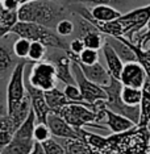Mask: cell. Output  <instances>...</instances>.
Here are the masks:
<instances>
[{
  "label": "cell",
  "mask_w": 150,
  "mask_h": 154,
  "mask_svg": "<svg viewBox=\"0 0 150 154\" xmlns=\"http://www.w3.org/2000/svg\"><path fill=\"white\" fill-rule=\"evenodd\" d=\"M17 15L20 21L36 23L47 28H55L58 21L65 19L66 9L55 0H33L20 5Z\"/></svg>",
  "instance_id": "obj_1"
},
{
  "label": "cell",
  "mask_w": 150,
  "mask_h": 154,
  "mask_svg": "<svg viewBox=\"0 0 150 154\" xmlns=\"http://www.w3.org/2000/svg\"><path fill=\"white\" fill-rule=\"evenodd\" d=\"M11 34L28 38L29 41H40L46 48L61 49L65 51L69 50V45L66 44L63 37H61L55 30H53V28H47L45 25H41V24L19 20L11 29Z\"/></svg>",
  "instance_id": "obj_2"
},
{
  "label": "cell",
  "mask_w": 150,
  "mask_h": 154,
  "mask_svg": "<svg viewBox=\"0 0 150 154\" xmlns=\"http://www.w3.org/2000/svg\"><path fill=\"white\" fill-rule=\"evenodd\" d=\"M97 109H99V101L95 104H88L86 101H78V103L71 101V103L66 104L58 115L75 129L91 127L106 131L108 128L102 124H96Z\"/></svg>",
  "instance_id": "obj_3"
},
{
  "label": "cell",
  "mask_w": 150,
  "mask_h": 154,
  "mask_svg": "<svg viewBox=\"0 0 150 154\" xmlns=\"http://www.w3.org/2000/svg\"><path fill=\"white\" fill-rule=\"evenodd\" d=\"M25 67L26 61L20 59L15 65L11 71L8 85L5 88V97H7V113L11 115L13 111L19 107V104L26 96L25 85H24V76H25Z\"/></svg>",
  "instance_id": "obj_4"
},
{
  "label": "cell",
  "mask_w": 150,
  "mask_h": 154,
  "mask_svg": "<svg viewBox=\"0 0 150 154\" xmlns=\"http://www.w3.org/2000/svg\"><path fill=\"white\" fill-rule=\"evenodd\" d=\"M25 79L36 88L49 91L54 88L55 83H57L55 66L53 62L44 61V59L40 62H34L29 74H25Z\"/></svg>",
  "instance_id": "obj_5"
},
{
  "label": "cell",
  "mask_w": 150,
  "mask_h": 154,
  "mask_svg": "<svg viewBox=\"0 0 150 154\" xmlns=\"http://www.w3.org/2000/svg\"><path fill=\"white\" fill-rule=\"evenodd\" d=\"M71 70L75 78V83L82 94L83 101H86L88 104H95L99 100L107 99V94L103 87L87 79L84 74H83L82 69L79 67L78 62L74 61V59H71Z\"/></svg>",
  "instance_id": "obj_6"
},
{
  "label": "cell",
  "mask_w": 150,
  "mask_h": 154,
  "mask_svg": "<svg viewBox=\"0 0 150 154\" xmlns=\"http://www.w3.org/2000/svg\"><path fill=\"white\" fill-rule=\"evenodd\" d=\"M46 125L50 129L53 137L57 138H81L79 131L72 128L66 120H63L58 113H50L46 117Z\"/></svg>",
  "instance_id": "obj_7"
},
{
  "label": "cell",
  "mask_w": 150,
  "mask_h": 154,
  "mask_svg": "<svg viewBox=\"0 0 150 154\" xmlns=\"http://www.w3.org/2000/svg\"><path fill=\"white\" fill-rule=\"evenodd\" d=\"M146 79V71L137 61L127 62L124 63L123 71L120 75V82L123 86L136 87V88H142Z\"/></svg>",
  "instance_id": "obj_8"
},
{
  "label": "cell",
  "mask_w": 150,
  "mask_h": 154,
  "mask_svg": "<svg viewBox=\"0 0 150 154\" xmlns=\"http://www.w3.org/2000/svg\"><path fill=\"white\" fill-rule=\"evenodd\" d=\"M78 65H79V67L82 69L83 74H84V76L88 80H91V82L96 83V85H99L102 87L107 86L108 83H109L111 74H109V71L100 63V61L96 62V63H93V65H83L81 62H78Z\"/></svg>",
  "instance_id": "obj_9"
},
{
  "label": "cell",
  "mask_w": 150,
  "mask_h": 154,
  "mask_svg": "<svg viewBox=\"0 0 150 154\" xmlns=\"http://www.w3.org/2000/svg\"><path fill=\"white\" fill-rule=\"evenodd\" d=\"M106 117H107V127L115 134H121V133H127L132 129H134L137 125L133 121L120 113L108 109L106 108Z\"/></svg>",
  "instance_id": "obj_10"
},
{
  "label": "cell",
  "mask_w": 150,
  "mask_h": 154,
  "mask_svg": "<svg viewBox=\"0 0 150 154\" xmlns=\"http://www.w3.org/2000/svg\"><path fill=\"white\" fill-rule=\"evenodd\" d=\"M102 50H103L104 58H106L107 70L109 71L111 76H113V78H116V79H120L121 71H123V67H124V62L121 61L120 57L117 55V53L113 50V48L111 46L107 41L104 42Z\"/></svg>",
  "instance_id": "obj_11"
},
{
  "label": "cell",
  "mask_w": 150,
  "mask_h": 154,
  "mask_svg": "<svg viewBox=\"0 0 150 154\" xmlns=\"http://www.w3.org/2000/svg\"><path fill=\"white\" fill-rule=\"evenodd\" d=\"M53 63L55 66V72H57L58 80H61L63 85H76L71 70V58L69 55H61Z\"/></svg>",
  "instance_id": "obj_12"
},
{
  "label": "cell",
  "mask_w": 150,
  "mask_h": 154,
  "mask_svg": "<svg viewBox=\"0 0 150 154\" xmlns=\"http://www.w3.org/2000/svg\"><path fill=\"white\" fill-rule=\"evenodd\" d=\"M106 41L113 48V50L117 53V55L120 57V59L124 62V63L137 61L136 54L133 53V50L130 49V46L127 44L125 37H108Z\"/></svg>",
  "instance_id": "obj_13"
},
{
  "label": "cell",
  "mask_w": 150,
  "mask_h": 154,
  "mask_svg": "<svg viewBox=\"0 0 150 154\" xmlns=\"http://www.w3.org/2000/svg\"><path fill=\"white\" fill-rule=\"evenodd\" d=\"M44 96H45V100H46L49 109H50V112H53V113H59L66 104L71 103L66 97L63 91L58 90L57 87H54V88H51L49 91H44Z\"/></svg>",
  "instance_id": "obj_14"
},
{
  "label": "cell",
  "mask_w": 150,
  "mask_h": 154,
  "mask_svg": "<svg viewBox=\"0 0 150 154\" xmlns=\"http://www.w3.org/2000/svg\"><path fill=\"white\" fill-rule=\"evenodd\" d=\"M90 12H91V17L97 23H108L121 16L120 11H117L116 8H113L112 5H108V4L93 5L90 9Z\"/></svg>",
  "instance_id": "obj_15"
},
{
  "label": "cell",
  "mask_w": 150,
  "mask_h": 154,
  "mask_svg": "<svg viewBox=\"0 0 150 154\" xmlns=\"http://www.w3.org/2000/svg\"><path fill=\"white\" fill-rule=\"evenodd\" d=\"M19 21L17 11H7L2 8L0 11V40L5 38L11 33V29L15 26V24Z\"/></svg>",
  "instance_id": "obj_16"
},
{
  "label": "cell",
  "mask_w": 150,
  "mask_h": 154,
  "mask_svg": "<svg viewBox=\"0 0 150 154\" xmlns=\"http://www.w3.org/2000/svg\"><path fill=\"white\" fill-rule=\"evenodd\" d=\"M34 141H28V140H19L13 138L9 141L8 145L2 148L0 154H29L33 148Z\"/></svg>",
  "instance_id": "obj_17"
},
{
  "label": "cell",
  "mask_w": 150,
  "mask_h": 154,
  "mask_svg": "<svg viewBox=\"0 0 150 154\" xmlns=\"http://www.w3.org/2000/svg\"><path fill=\"white\" fill-rule=\"evenodd\" d=\"M65 154H92L90 148L82 138H63Z\"/></svg>",
  "instance_id": "obj_18"
},
{
  "label": "cell",
  "mask_w": 150,
  "mask_h": 154,
  "mask_svg": "<svg viewBox=\"0 0 150 154\" xmlns=\"http://www.w3.org/2000/svg\"><path fill=\"white\" fill-rule=\"evenodd\" d=\"M15 131L16 128L13 125L12 119L8 115H2L0 116V148H4L5 145H8Z\"/></svg>",
  "instance_id": "obj_19"
},
{
  "label": "cell",
  "mask_w": 150,
  "mask_h": 154,
  "mask_svg": "<svg viewBox=\"0 0 150 154\" xmlns=\"http://www.w3.org/2000/svg\"><path fill=\"white\" fill-rule=\"evenodd\" d=\"M150 124V91L142 88V99L139 103V121L138 128H149Z\"/></svg>",
  "instance_id": "obj_20"
},
{
  "label": "cell",
  "mask_w": 150,
  "mask_h": 154,
  "mask_svg": "<svg viewBox=\"0 0 150 154\" xmlns=\"http://www.w3.org/2000/svg\"><path fill=\"white\" fill-rule=\"evenodd\" d=\"M16 63L17 62L13 58L12 51L4 44H2V40H0V78H3L9 70L15 67Z\"/></svg>",
  "instance_id": "obj_21"
},
{
  "label": "cell",
  "mask_w": 150,
  "mask_h": 154,
  "mask_svg": "<svg viewBox=\"0 0 150 154\" xmlns=\"http://www.w3.org/2000/svg\"><path fill=\"white\" fill-rule=\"evenodd\" d=\"M30 109H32V106H30V99H29V96L26 95V96L23 99L21 103L19 104V107H17L11 115H8V116L12 119L13 125H15L16 129L19 128L20 124H21V122L26 119V116L29 115Z\"/></svg>",
  "instance_id": "obj_22"
},
{
  "label": "cell",
  "mask_w": 150,
  "mask_h": 154,
  "mask_svg": "<svg viewBox=\"0 0 150 154\" xmlns=\"http://www.w3.org/2000/svg\"><path fill=\"white\" fill-rule=\"evenodd\" d=\"M125 40H127V44L130 46V49L133 50V53L136 54L137 62L146 71V76H150V49H142L137 46L134 42L129 41L128 38H125Z\"/></svg>",
  "instance_id": "obj_23"
},
{
  "label": "cell",
  "mask_w": 150,
  "mask_h": 154,
  "mask_svg": "<svg viewBox=\"0 0 150 154\" xmlns=\"http://www.w3.org/2000/svg\"><path fill=\"white\" fill-rule=\"evenodd\" d=\"M121 100L127 106H139L142 99V88H136V87L123 86L121 88Z\"/></svg>",
  "instance_id": "obj_24"
},
{
  "label": "cell",
  "mask_w": 150,
  "mask_h": 154,
  "mask_svg": "<svg viewBox=\"0 0 150 154\" xmlns=\"http://www.w3.org/2000/svg\"><path fill=\"white\" fill-rule=\"evenodd\" d=\"M67 55L71 59H75V61L81 62L83 65H93L96 62H99V53L95 49H88V48H84V50L82 51L79 55H74L69 51H66Z\"/></svg>",
  "instance_id": "obj_25"
},
{
  "label": "cell",
  "mask_w": 150,
  "mask_h": 154,
  "mask_svg": "<svg viewBox=\"0 0 150 154\" xmlns=\"http://www.w3.org/2000/svg\"><path fill=\"white\" fill-rule=\"evenodd\" d=\"M81 38L83 40V44H84L86 48L95 49V50H99V49H102L104 42H106V40H104V37H103V33H100L99 30L90 32V33L84 34V36L81 37Z\"/></svg>",
  "instance_id": "obj_26"
},
{
  "label": "cell",
  "mask_w": 150,
  "mask_h": 154,
  "mask_svg": "<svg viewBox=\"0 0 150 154\" xmlns=\"http://www.w3.org/2000/svg\"><path fill=\"white\" fill-rule=\"evenodd\" d=\"M46 46L40 42V41H30L29 53H28V59L32 62H40L42 61L46 55Z\"/></svg>",
  "instance_id": "obj_27"
},
{
  "label": "cell",
  "mask_w": 150,
  "mask_h": 154,
  "mask_svg": "<svg viewBox=\"0 0 150 154\" xmlns=\"http://www.w3.org/2000/svg\"><path fill=\"white\" fill-rule=\"evenodd\" d=\"M29 48H30V41L28 38L19 37L13 44L12 51L19 59H26L28 53H29Z\"/></svg>",
  "instance_id": "obj_28"
},
{
  "label": "cell",
  "mask_w": 150,
  "mask_h": 154,
  "mask_svg": "<svg viewBox=\"0 0 150 154\" xmlns=\"http://www.w3.org/2000/svg\"><path fill=\"white\" fill-rule=\"evenodd\" d=\"M51 137V133H50V129L46 125V122H36L34 125V129H33V138L34 141L37 142H41L42 143L44 141H46Z\"/></svg>",
  "instance_id": "obj_29"
},
{
  "label": "cell",
  "mask_w": 150,
  "mask_h": 154,
  "mask_svg": "<svg viewBox=\"0 0 150 154\" xmlns=\"http://www.w3.org/2000/svg\"><path fill=\"white\" fill-rule=\"evenodd\" d=\"M42 148L45 150V154H65L63 145L57 142L51 137L42 142Z\"/></svg>",
  "instance_id": "obj_30"
},
{
  "label": "cell",
  "mask_w": 150,
  "mask_h": 154,
  "mask_svg": "<svg viewBox=\"0 0 150 154\" xmlns=\"http://www.w3.org/2000/svg\"><path fill=\"white\" fill-rule=\"evenodd\" d=\"M74 23L70 21L67 19H62L61 21H58V24L55 25V32H57L61 37L70 36L74 32Z\"/></svg>",
  "instance_id": "obj_31"
},
{
  "label": "cell",
  "mask_w": 150,
  "mask_h": 154,
  "mask_svg": "<svg viewBox=\"0 0 150 154\" xmlns=\"http://www.w3.org/2000/svg\"><path fill=\"white\" fill-rule=\"evenodd\" d=\"M63 94L70 101H75V103H78V101H83L82 94H81V91H79V88H78V86L76 85H65Z\"/></svg>",
  "instance_id": "obj_32"
},
{
  "label": "cell",
  "mask_w": 150,
  "mask_h": 154,
  "mask_svg": "<svg viewBox=\"0 0 150 154\" xmlns=\"http://www.w3.org/2000/svg\"><path fill=\"white\" fill-rule=\"evenodd\" d=\"M84 44H83V40L81 37H78V38H74V40L71 41V42L69 44V53H71V54H74V55H79L82 53L83 50H84Z\"/></svg>",
  "instance_id": "obj_33"
},
{
  "label": "cell",
  "mask_w": 150,
  "mask_h": 154,
  "mask_svg": "<svg viewBox=\"0 0 150 154\" xmlns=\"http://www.w3.org/2000/svg\"><path fill=\"white\" fill-rule=\"evenodd\" d=\"M20 0H3L2 7L7 11H17L20 8Z\"/></svg>",
  "instance_id": "obj_34"
},
{
  "label": "cell",
  "mask_w": 150,
  "mask_h": 154,
  "mask_svg": "<svg viewBox=\"0 0 150 154\" xmlns=\"http://www.w3.org/2000/svg\"><path fill=\"white\" fill-rule=\"evenodd\" d=\"M75 2L79 3H86V4H108V5H112L116 4V3H120L121 0H75Z\"/></svg>",
  "instance_id": "obj_35"
},
{
  "label": "cell",
  "mask_w": 150,
  "mask_h": 154,
  "mask_svg": "<svg viewBox=\"0 0 150 154\" xmlns=\"http://www.w3.org/2000/svg\"><path fill=\"white\" fill-rule=\"evenodd\" d=\"M2 115H8L7 113V97L5 92H0V116Z\"/></svg>",
  "instance_id": "obj_36"
},
{
  "label": "cell",
  "mask_w": 150,
  "mask_h": 154,
  "mask_svg": "<svg viewBox=\"0 0 150 154\" xmlns=\"http://www.w3.org/2000/svg\"><path fill=\"white\" fill-rule=\"evenodd\" d=\"M28 2H33V0H20V4H25Z\"/></svg>",
  "instance_id": "obj_37"
},
{
  "label": "cell",
  "mask_w": 150,
  "mask_h": 154,
  "mask_svg": "<svg viewBox=\"0 0 150 154\" xmlns=\"http://www.w3.org/2000/svg\"><path fill=\"white\" fill-rule=\"evenodd\" d=\"M146 49H150V41H149V44H148V46H146Z\"/></svg>",
  "instance_id": "obj_38"
},
{
  "label": "cell",
  "mask_w": 150,
  "mask_h": 154,
  "mask_svg": "<svg viewBox=\"0 0 150 154\" xmlns=\"http://www.w3.org/2000/svg\"><path fill=\"white\" fill-rule=\"evenodd\" d=\"M2 8H3V7H2V3H0V11H2Z\"/></svg>",
  "instance_id": "obj_39"
},
{
  "label": "cell",
  "mask_w": 150,
  "mask_h": 154,
  "mask_svg": "<svg viewBox=\"0 0 150 154\" xmlns=\"http://www.w3.org/2000/svg\"><path fill=\"white\" fill-rule=\"evenodd\" d=\"M148 149H149V152H150V145H149V146H148Z\"/></svg>",
  "instance_id": "obj_40"
},
{
  "label": "cell",
  "mask_w": 150,
  "mask_h": 154,
  "mask_svg": "<svg viewBox=\"0 0 150 154\" xmlns=\"http://www.w3.org/2000/svg\"><path fill=\"white\" fill-rule=\"evenodd\" d=\"M2 2H3V0H0V3H2Z\"/></svg>",
  "instance_id": "obj_41"
},
{
  "label": "cell",
  "mask_w": 150,
  "mask_h": 154,
  "mask_svg": "<svg viewBox=\"0 0 150 154\" xmlns=\"http://www.w3.org/2000/svg\"><path fill=\"white\" fill-rule=\"evenodd\" d=\"M0 152H2V148H0Z\"/></svg>",
  "instance_id": "obj_42"
}]
</instances>
